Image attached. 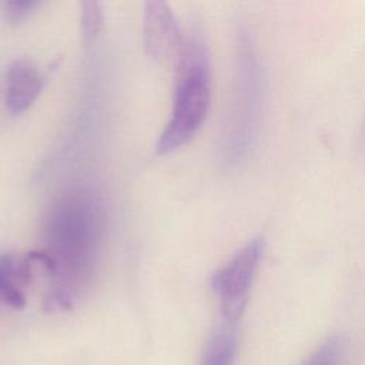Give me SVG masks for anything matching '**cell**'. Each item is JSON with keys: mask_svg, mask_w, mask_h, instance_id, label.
<instances>
[{"mask_svg": "<svg viewBox=\"0 0 365 365\" xmlns=\"http://www.w3.org/2000/svg\"><path fill=\"white\" fill-rule=\"evenodd\" d=\"M235 327L225 325L210 339L200 365H232L237 355Z\"/></svg>", "mask_w": 365, "mask_h": 365, "instance_id": "obj_8", "label": "cell"}, {"mask_svg": "<svg viewBox=\"0 0 365 365\" xmlns=\"http://www.w3.org/2000/svg\"><path fill=\"white\" fill-rule=\"evenodd\" d=\"M38 6L40 3L34 0H9L3 3V14L10 23H20L27 19Z\"/></svg>", "mask_w": 365, "mask_h": 365, "instance_id": "obj_11", "label": "cell"}, {"mask_svg": "<svg viewBox=\"0 0 365 365\" xmlns=\"http://www.w3.org/2000/svg\"><path fill=\"white\" fill-rule=\"evenodd\" d=\"M262 252L264 241L254 238L212 275L211 287L220 299V309L225 325L235 327L238 324Z\"/></svg>", "mask_w": 365, "mask_h": 365, "instance_id": "obj_4", "label": "cell"}, {"mask_svg": "<svg viewBox=\"0 0 365 365\" xmlns=\"http://www.w3.org/2000/svg\"><path fill=\"white\" fill-rule=\"evenodd\" d=\"M103 26L101 4L94 0L81 3V33L86 43H91Z\"/></svg>", "mask_w": 365, "mask_h": 365, "instance_id": "obj_9", "label": "cell"}, {"mask_svg": "<svg viewBox=\"0 0 365 365\" xmlns=\"http://www.w3.org/2000/svg\"><path fill=\"white\" fill-rule=\"evenodd\" d=\"M344 345L339 336L325 339L305 361L304 365H339Z\"/></svg>", "mask_w": 365, "mask_h": 365, "instance_id": "obj_10", "label": "cell"}, {"mask_svg": "<svg viewBox=\"0 0 365 365\" xmlns=\"http://www.w3.org/2000/svg\"><path fill=\"white\" fill-rule=\"evenodd\" d=\"M177 63L171 118L158 137V154H170L185 145L201 128L211 104V64L205 38L192 29L182 38Z\"/></svg>", "mask_w": 365, "mask_h": 365, "instance_id": "obj_2", "label": "cell"}, {"mask_svg": "<svg viewBox=\"0 0 365 365\" xmlns=\"http://www.w3.org/2000/svg\"><path fill=\"white\" fill-rule=\"evenodd\" d=\"M101 240V211L84 192H68L50 208L44 248L53 264L54 284L46 295L47 311L70 309L87 282Z\"/></svg>", "mask_w": 365, "mask_h": 365, "instance_id": "obj_1", "label": "cell"}, {"mask_svg": "<svg viewBox=\"0 0 365 365\" xmlns=\"http://www.w3.org/2000/svg\"><path fill=\"white\" fill-rule=\"evenodd\" d=\"M31 259L16 254L0 255V299L13 308L26 304V287L31 281Z\"/></svg>", "mask_w": 365, "mask_h": 365, "instance_id": "obj_7", "label": "cell"}, {"mask_svg": "<svg viewBox=\"0 0 365 365\" xmlns=\"http://www.w3.org/2000/svg\"><path fill=\"white\" fill-rule=\"evenodd\" d=\"M143 40L147 53L160 63L175 61L181 48L182 34L180 24L164 1L144 3Z\"/></svg>", "mask_w": 365, "mask_h": 365, "instance_id": "obj_5", "label": "cell"}, {"mask_svg": "<svg viewBox=\"0 0 365 365\" xmlns=\"http://www.w3.org/2000/svg\"><path fill=\"white\" fill-rule=\"evenodd\" d=\"M232 100L221 137V161L225 167L238 165L252 148L261 118L262 77L250 33L241 30L237 44V67Z\"/></svg>", "mask_w": 365, "mask_h": 365, "instance_id": "obj_3", "label": "cell"}, {"mask_svg": "<svg viewBox=\"0 0 365 365\" xmlns=\"http://www.w3.org/2000/svg\"><path fill=\"white\" fill-rule=\"evenodd\" d=\"M46 77L29 58H16L7 67L4 101L9 111L19 114L26 111L40 96Z\"/></svg>", "mask_w": 365, "mask_h": 365, "instance_id": "obj_6", "label": "cell"}]
</instances>
